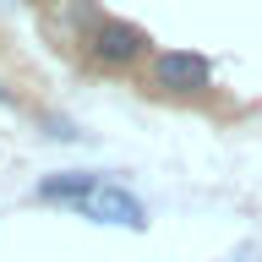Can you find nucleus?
Returning <instances> with one entry per match:
<instances>
[{
	"label": "nucleus",
	"mask_w": 262,
	"mask_h": 262,
	"mask_svg": "<svg viewBox=\"0 0 262 262\" xmlns=\"http://www.w3.org/2000/svg\"><path fill=\"white\" fill-rule=\"evenodd\" d=\"M33 11H49V6H66V0H28Z\"/></svg>",
	"instance_id": "7"
},
{
	"label": "nucleus",
	"mask_w": 262,
	"mask_h": 262,
	"mask_svg": "<svg viewBox=\"0 0 262 262\" xmlns=\"http://www.w3.org/2000/svg\"><path fill=\"white\" fill-rule=\"evenodd\" d=\"M142 88L153 98H175V104H202L213 93V66L196 49H159L142 71Z\"/></svg>",
	"instance_id": "2"
},
{
	"label": "nucleus",
	"mask_w": 262,
	"mask_h": 262,
	"mask_svg": "<svg viewBox=\"0 0 262 262\" xmlns=\"http://www.w3.org/2000/svg\"><path fill=\"white\" fill-rule=\"evenodd\" d=\"M0 104H6V110H16V93L6 88V82H0Z\"/></svg>",
	"instance_id": "6"
},
{
	"label": "nucleus",
	"mask_w": 262,
	"mask_h": 262,
	"mask_svg": "<svg viewBox=\"0 0 262 262\" xmlns=\"http://www.w3.org/2000/svg\"><path fill=\"white\" fill-rule=\"evenodd\" d=\"M98 186H104V175H93V169H60V175H49V180L33 186V202H49V208H82Z\"/></svg>",
	"instance_id": "4"
},
{
	"label": "nucleus",
	"mask_w": 262,
	"mask_h": 262,
	"mask_svg": "<svg viewBox=\"0 0 262 262\" xmlns=\"http://www.w3.org/2000/svg\"><path fill=\"white\" fill-rule=\"evenodd\" d=\"M71 38L82 44V66L98 71V77H126V71H142L159 49L147 38V28L126 22V16H104L93 0H77L71 6Z\"/></svg>",
	"instance_id": "1"
},
{
	"label": "nucleus",
	"mask_w": 262,
	"mask_h": 262,
	"mask_svg": "<svg viewBox=\"0 0 262 262\" xmlns=\"http://www.w3.org/2000/svg\"><path fill=\"white\" fill-rule=\"evenodd\" d=\"M77 213L88 219V224H115V229H137V235L147 229V208H142V202H137L131 191L110 186V180H104V186H98V191L88 196Z\"/></svg>",
	"instance_id": "3"
},
{
	"label": "nucleus",
	"mask_w": 262,
	"mask_h": 262,
	"mask_svg": "<svg viewBox=\"0 0 262 262\" xmlns=\"http://www.w3.org/2000/svg\"><path fill=\"white\" fill-rule=\"evenodd\" d=\"M38 120L49 126V137H55V142H71V137H77V126H71L66 115H49V110H38Z\"/></svg>",
	"instance_id": "5"
}]
</instances>
